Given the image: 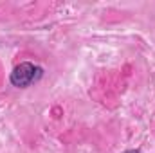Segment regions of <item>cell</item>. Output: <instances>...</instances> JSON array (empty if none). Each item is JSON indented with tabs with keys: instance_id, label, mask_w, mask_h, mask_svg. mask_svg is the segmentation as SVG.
<instances>
[{
	"instance_id": "6da1fadb",
	"label": "cell",
	"mask_w": 155,
	"mask_h": 153,
	"mask_svg": "<svg viewBox=\"0 0 155 153\" xmlns=\"http://www.w3.org/2000/svg\"><path fill=\"white\" fill-rule=\"evenodd\" d=\"M40 74H41V69L35 67L33 63H20L11 72V83L18 88H24V86H29Z\"/></svg>"
},
{
	"instance_id": "7a4b0ae2",
	"label": "cell",
	"mask_w": 155,
	"mask_h": 153,
	"mask_svg": "<svg viewBox=\"0 0 155 153\" xmlns=\"http://www.w3.org/2000/svg\"><path fill=\"white\" fill-rule=\"evenodd\" d=\"M124 153H141L139 150H130V151H124Z\"/></svg>"
}]
</instances>
